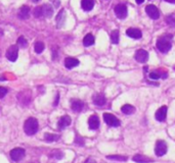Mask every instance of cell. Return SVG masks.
<instances>
[{
	"label": "cell",
	"mask_w": 175,
	"mask_h": 163,
	"mask_svg": "<svg viewBox=\"0 0 175 163\" xmlns=\"http://www.w3.org/2000/svg\"><path fill=\"white\" fill-rule=\"evenodd\" d=\"M38 120L34 117H29L24 123V131L28 136H33L38 131Z\"/></svg>",
	"instance_id": "cell-1"
},
{
	"label": "cell",
	"mask_w": 175,
	"mask_h": 163,
	"mask_svg": "<svg viewBox=\"0 0 175 163\" xmlns=\"http://www.w3.org/2000/svg\"><path fill=\"white\" fill-rule=\"evenodd\" d=\"M157 48L159 49V51H161L163 53L168 52L169 50L171 49V42H170V40L166 36L161 37L157 41Z\"/></svg>",
	"instance_id": "cell-2"
},
{
	"label": "cell",
	"mask_w": 175,
	"mask_h": 163,
	"mask_svg": "<svg viewBox=\"0 0 175 163\" xmlns=\"http://www.w3.org/2000/svg\"><path fill=\"white\" fill-rule=\"evenodd\" d=\"M167 150H168V147L165 141L163 140H159L156 143V147H155V153L157 156H163L167 153Z\"/></svg>",
	"instance_id": "cell-3"
},
{
	"label": "cell",
	"mask_w": 175,
	"mask_h": 163,
	"mask_svg": "<svg viewBox=\"0 0 175 163\" xmlns=\"http://www.w3.org/2000/svg\"><path fill=\"white\" fill-rule=\"evenodd\" d=\"M10 158L13 159V161H21L23 158L25 157V155H26V151L25 149H23V148H14L10 151Z\"/></svg>",
	"instance_id": "cell-4"
},
{
	"label": "cell",
	"mask_w": 175,
	"mask_h": 163,
	"mask_svg": "<svg viewBox=\"0 0 175 163\" xmlns=\"http://www.w3.org/2000/svg\"><path fill=\"white\" fill-rule=\"evenodd\" d=\"M18 56H19V47L17 45H11L6 51V58L9 61L14 62L18 59Z\"/></svg>",
	"instance_id": "cell-5"
},
{
	"label": "cell",
	"mask_w": 175,
	"mask_h": 163,
	"mask_svg": "<svg viewBox=\"0 0 175 163\" xmlns=\"http://www.w3.org/2000/svg\"><path fill=\"white\" fill-rule=\"evenodd\" d=\"M103 120L108 126H120V120L116 117L115 115L111 113H104L103 114Z\"/></svg>",
	"instance_id": "cell-6"
},
{
	"label": "cell",
	"mask_w": 175,
	"mask_h": 163,
	"mask_svg": "<svg viewBox=\"0 0 175 163\" xmlns=\"http://www.w3.org/2000/svg\"><path fill=\"white\" fill-rule=\"evenodd\" d=\"M146 13L149 14V17L153 19H158L160 17V12H159V9L153 4H150L146 7Z\"/></svg>",
	"instance_id": "cell-7"
},
{
	"label": "cell",
	"mask_w": 175,
	"mask_h": 163,
	"mask_svg": "<svg viewBox=\"0 0 175 163\" xmlns=\"http://www.w3.org/2000/svg\"><path fill=\"white\" fill-rule=\"evenodd\" d=\"M135 59L141 63H145L149 59V53L143 49H139L135 53Z\"/></svg>",
	"instance_id": "cell-8"
},
{
	"label": "cell",
	"mask_w": 175,
	"mask_h": 163,
	"mask_svg": "<svg viewBox=\"0 0 175 163\" xmlns=\"http://www.w3.org/2000/svg\"><path fill=\"white\" fill-rule=\"evenodd\" d=\"M115 13L117 15V17H119V18H125L127 17V13H128V10H127L126 5H124V4L116 5V7H115Z\"/></svg>",
	"instance_id": "cell-9"
},
{
	"label": "cell",
	"mask_w": 175,
	"mask_h": 163,
	"mask_svg": "<svg viewBox=\"0 0 175 163\" xmlns=\"http://www.w3.org/2000/svg\"><path fill=\"white\" fill-rule=\"evenodd\" d=\"M71 122H72V119L69 115L61 116V117L60 118V120H58V129L64 130L65 127H67V126H69L70 125H71Z\"/></svg>",
	"instance_id": "cell-10"
},
{
	"label": "cell",
	"mask_w": 175,
	"mask_h": 163,
	"mask_svg": "<svg viewBox=\"0 0 175 163\" xmlns=\"http://www.w3.org/2000/svg\"><path fill=\"white\" fill-rule=\"evenodd\" d=\"M99 118L97 115H91L90 118L88 119V126L90 130H97L99 127Z\"/></svg>",
	"instance_id": "cell-11"
},
{
	"label": "cell",
	"mask_w": 175,
	"mask_h": 163,
	"mask_svg": "<svg viewBox=\"0 0 175 163\" xmlns=\"http://www.w3.org/2000/svg\"><path fill=\"white\" fill-rule=\"evenodd\" d=\"M56 28L61 29V27L64 26L65 22H66V11H65V9L60 10V12H58L57 15H56Z\"/></svg>",
	"instance_id": "cell-12"
},
{
	"label": "cell",
	"mask_w": 175,
	"mask_h": 163,
	"mask_svg": "<svg viewBox=\"0 0 175 163\" xmlns=\"http://www.w3.org/2000/svg\"><path fill=\"white\" fill-rule=\"evenodd\" d=\"M166 115H167V106H162L156 112V119L158 121H164L166 119Z\"/></svg>",
	"instance_id": "cell-13"
},
{
	"label": "cell",
	"mask_w": 175,
	"mask_h": 163,
	"mask_svg": "<svg viewBox=\"0 0 175 163\" xmlns=\"http://www.w3.org/2000/svg\"><path fill=\"white\" fill-rule=\"evenodd\" d=\"M126 35L128 37L133 38V39H141L142 37V33L141 32V30L138 29H134V28H130L126 31Z\"/></svg>",
	"instance_id": "cell-14"
},
{
	"label": "cell",
	"mask_w": 175,
	"mask_h": 163,
	"mask_svg": "<svg viewBox=\"0 0 175 163\" xmlns=\"http://www.w3.org/2000/svg\"><path fill=\"white\" fill-rule=\"evenodd\" d=\"M79 63H80L79 60L76 59V58H74V57H67L65 59V67L67 68H69V69L78 67Z\"/></svg>",
	"instance_id": "cell-15"
},
{
	"label": "cell",
	"mask_w": 175,
	"mask_h": 163,
	"mask_svg": "<svg viewBox=\"0 0 175 163\" xmlns=\"http://www.w3.org/2000/svg\"><path fill=\"white\" fill-rule=\"evenodd\" d=\"M132 160L136 163H151L154 161L151 158L146 157L145 155H141V154H137V155H135V156H133Z\"/></svg>",
	"instance_id": "cell-16"
},
{
	"label": "cell",
	"mask_w": 175,
	"mask_h": 163,
	"mask_svg": "<svg viewBox=\"0 0 175 163\" xmlns=\"http://www.w3.org/2000/svg\"><path fill=\"white\" fill-rule=\"evenodd\" d=\"M42 14L46 18H50L53 15V8L49 4H43L42 5Z\"/></svg>",
	"instance_id": "cell-17"
},
{
	"label": "cell",
	"mask_w": 175,
	"mask_h": 163,
	"mask_svg": "<svg viewBox=\"0 0 175 163\" xmlns=\"http://www.w3.org/2000/svg\"><path fill=\"white\" fill-rule=\"evenodd\" d=\"M83 107H84V103L82 102L81 100H73L72 101V103H71V108H72V110L73 111H75V112H80L81 110L83 109Z\"/></svg>",
	"instance_id": "cell-18"
},
{
	"label": "cell",
	"mask_w": 175,
	"mask_h": 163,
	"mask_svg": "<svg viewBox=\"0 0 175 163\" xmlns=\"http://www.w3.org/2000/svg\"><path fill=\"white\" fill-rule=\"evenodd\" d=\"M19 17L22 19H28L30 17V7L22 6L19 11Z\"/></svg>",
	"instance_id": "cell-19"
},
{
	"label": "cell",
	"mask_w": 175,
	"mask_h": 163,
	"mask_svg": "<svg viewBox=\"0 0 175 163\" xmlns=\"http://www.w3.org/2000/svg\"><path fill=\"white\" fill-rule=\"evenodd\" d=\"M106 102H107V100L103 94H95L94 96H93V103H94L95 105L103 106L106 104Z\"/></svg>",
	"instance_id": "cell-20"
},
{
	"label": "cell",
	"mask_w": 175,
	"mask_h": 163,
	"mask_svg": "<svg viewBox=\"0 0 175 163\" xmlns=\"http://www.w3.org/2000/svg\"><path fill=\"white\" fill-rule=\"evenodd\" d=\"M81 6L85 11H90L94 6V1L93 0H82L81 1Z\"/></svg>",
	"instance_id": "cell-21"
},
{
	"label": "cell",
	"mask_w": 175,
	"mask_h": 163,
	"mask_svg": "<svg viewBox=\"0 0 175 163\" xmlns=\"http://www.w3.org/2000/svg\"><path fill=\"white\" fill-rule=\"evenodd\" d=\"M93 44H94V37H93L91 34L86 35L83 39V45L85 47H89V46H91Z\"/></svg>",
	"instance_id": "cell-22"
},
{
	"label": "cell",
	"mask_w": 175,
	"mask_h": 163,
	"mask_svg": "<svg viewBox=\"0 0 175 163\" xmlns=\"http://www.w3.org/2000/svg\"><path fill=\"white\" fill-rule=\"evenodd\" d=\"M121 110H122V112L124 114L130 115V114H132L135 111V108H134V106L130 105V104H126V105L122 106Z\"/></svg>",
	"instance_id": "cell-23"
},
{
	"label": "cell",
	"mask_w": 175,
	"mask_h": 163,
	"mask_svg": "<svg viewBox=\"0 0 175 163\" xmlns=\"http://www.w3.org/2000/svg\"><path fill=\"white\" fill-rule=\"evenodd\" d=\"M107 159L116 161H127L128 158L126 156H123V155H110V156H107Z\"/></svg>",
	"instance_id": "cell-24"
},
{
	"label": "cell",
	"mask_w": 175,
	"mask_h": 163,
	"mask_svg": "<svg viewBox=\"0 0 175 163\" xmlns=\"http://www.w3.org/2000/svg\"><path fill=\"white\" fill-rule=\"evenodd\" d=\"M60 139V136L54 135V134H45L44 135V140L46 142H56Z\"/></svg>",
	"instance_id": "cell-25"
},
{
	"label": "cell",
	"mask_w": 175,
	"mask_h": 163,
	"mask_svg": "<svg viewBox=\"0 0 175 163\" xmlns=\"http://www.w3.org/2000/svg\"><path fill=\"white\" fill-rule=\"evenodd\" d=\"M45 48V46H44V43L43 42H36L35 43V46H34V49H35V52L38 53V54H40L43 52V50Z\"/></svg>",
	"instance_id": "cell-26"
},
{
	"label": "cell",
	"mask_w": 175,
	"mask_h": 163,
	"mask_svg": "<svg viewBox=\"0 0 175 163\" xmlns=\"http://www.w3.org/2000/svg\"><path fill=\"white\" fill-rule=\"evenodd\" d=\"M111 41H112V43H114V44L119 43V31L118 30H115V31H113L112 32Z\"/></svg>",
	"instance_id": "cell-27"
},
{
	"label": "cell",
	"mask_w": 175,
	"mask_h": 163,
	"mask_svg": "<svg viewBox=\"0 0 175 163\" xmlns=\"http://www.w3.org/2000/svg\"><path fill=\"white\" fill-rule=\"evenodd\" d=\"M18 45L21 48H26V47H28V41L26 40L25 37L21 36L18 39Z\"/></svg>",
	"instance_id": "cell-28"
},
{
	"label": "cell",
	"mask_w": 175,
	"mask_h": 163,
	"mask_svg": "<svg viewBox=\"0 0 175 163\" xmlns=\"http://www.w3.org/2000/svg\"><path fill=\"white\" fill-rule=\"evenodd\" d=\"M33 14H34V17H37V18L43 17V14H42V6H37V7H35L34 10H33Z\"/></svg>",
	"instance_id": "cell-29"
},
{
	"label": "cell",
	"mask_w": 175,
	"mask_h": 163,
	"mask_svg": "<svg viewBox=\"0 0 175 163\" xmlns=\"http://www.w3.org/2000/svg\"><path fill=\"white\" fill-rule=\"evenodd\" d=\"M63 152L61 151H57V150H54L52 151L51 153H50V157H53V158H56V159H61L63 158Z\"/></svg>",
	"instance_id": "cell-30"
},
{
	"label": "cell",
	"mask_w": 175,
	"mask_h": 163,
	"mask_svg": "<svg viewBox=\"0 0 175 163\" xmlns=\"http://www.w3.org/2000/svg\"><path fill=\"white\" fill-rule=\"evenodd\" d=\"M166 22H167V24L170 25V26H175V15H173V14L167 15Z\"/></svg>",
	"instance_id": "cell-31"
},
{
	"label": "cell",
	"mask_w": 175,
	"mask_h": 163,
	"mask_svg": "<svg viewBox=\"0 0 175 163\" xmlns=\"http://www.w3.org/2000/svg\"><path fill=\"white\" fill-rule=\"evenodd\" d=\"M7 92H8V90H7L6 88H4V87H0V99L3 98V97H4V96L7 94Z\"/></svg>",
	"instance_id": "cell-32"
},
{
	"label": "cell",
	"mask_w": 175,
	"mask_h": 163,
	"mask_svg": "<svg viewBox=\"0 0 175 163\" xmlns=\"http://www.w3.org/2000/svg\"><path fill=\"white\" fill-rule=\"evenodd\" d=\"M160 77H161V73H158L156 72L150 73V77L151 80H158V79H160Z\"/></svg>",
	"instance_id": "cell-33"
},
{
	"label": "cell",
	"mask_w": 175,
	"mask_h": 163,
	"mask_svg": "<svg viewBox=\"0 0 175 163\" xmlns=\"http://www.w3.org/2000/svg\"><path fill=\"white\" fill-rule=\"evenodd\" d=\"M84 163H96V162H95V160H93V159L89 158V159H87V160L85 161Z\"/></svg>",
	"instance_id": "cell-34"
},
{
	"label": "cell",
	"mask_w": 175,
	"mask_h": 163,
	"mask_svg": "<svg viewBox=\"0 0 175 163\" xmlns=\"http://www.w3.org/2000/svg\"><path fill=\"white\" fill-rule=\"evenodd\" d=\"M58 97H60V96H58V94H57V95H56V102H54V104H53L54 106H56V104L58 103Z\"/></svg>",
	"instance_id": "cell-35"
},
{
	"label": "cell",
	"mask_w": 175,
	"mask_h": 163,
	"mask_svg": "<svg viewBox=\"0 0 175 163\" xmlns=\"http://www.w3.org/2000/svg\"><path fill=\"white\" fill-rule=\"evenodd\" d=\"M143 1H145V0H136V3H137V4H141V3H143Z\"/></svg>",
	"instance_id": "cell-36"
},
{
	"label": "cell",
	"mask_w": 175,
	"mask_h": 163,
	"mask_svg": "<svg viewBox=\"0 0 175 163\" xmlns=\"http://www.w3.org/2000/svg\"><path fill=\"white\" fill-rule=\"evenodd\" d=\"M166 2H169V3H174L175 4V0H165Z\"/></svg>",
	"instance_id": "cell-37"
},
{
	"label": "cell",
	"mask_w": 175,
	"mask_h": 163,
	"mask_svg": "<svg viewBox=\"0 0 175 163\" xmlns=\"http://www.w3.org/2000/svg\"><path fill=\"white\" fill-rule=\"evenodd\" d=\"M32 1H33L34 3H37V2H39V1H40V0H32Z\"/></svg>",
	"instance_id": "cell-38"
}]
</instances>
